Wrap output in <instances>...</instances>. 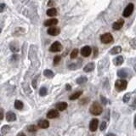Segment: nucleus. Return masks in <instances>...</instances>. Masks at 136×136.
Segmentation results:
<instances>
[{
    "mask_svg": "<svg viewBox=\"0 0 136 136\" xmlns=\"http://www.w3.org/2000/svg\"><path fill=\"white\" fill-rule=\"evenodd\" d=\"M55 107L59 111H65L67 108V103L66 102H59L55 105Z\"/></svg>",
    "mask_w": 136,
    "mask_h": 136,
    "instance_id": "obj_14",
    "label": "nucleus"
},
{
    "mask_svg": "<svg viewBox=\"0 0 136 136\" xmlns=\"http://www.w3.org/2000/svg\"><path fill=\"white\" fill-rule=\"evenodd\" d=\"M130 98H131V94H130V93L126 94V95H124V96H123V102H124V103H128V101H129Z\"/></svg>",
    "mask_w": 136,
    "mask_h": 136,
    "instance_id": "obj_27",
    "label": "nucleus"
},
{
    "mask_svg": "<svg viewBox=\"0 0 136 136\" xmlns=\"http://www.w3.org/2000/svg\"><path fill=\"white\" fill-rule=\"evenodd\" d=\"M103 108L101 106V105L100 104L99 102H94L92 105H91L90 108H89V112L92 115H95V116H100V114L102 113Z\"/></svg>",
    "mask_w": 136,
    "mask_h": 136,
    "instance_id": "obj_1",
    "label": "nucleus"
},
{
    "mask_svg": "<svg viewBox=\"0 0 136 136\" xmlns=\"http://www.w3.org/2000/svg\"><path fill=\"white\" fill-rule=\"evenodd\" d=\"M37 78H35L34 80H33V82H32V86H33V88H37Z\"/></svg>",
    "mask_w": 136,
    "mask_h": 136,
    "instance_id": "obj_36",
    "label": "nucleus"
},
{
    "mask_svg": "<svg viewBox=\"0 0 136 136\" xmlns=\"http://www.w3.org/2000/svg\"><path fill=\"white\" fill-rule=\"evenodd\" d=\"M12 60H18V55H13L12 56Z\"/></svg>",
    "mask_w": 136,
    "mask_h": 136,
    "instance_id": "obj_38",
    "label": "nucleus"
},
{
    "mask_svg": "<svg viewBox=\"0 0 136 136\" xmlns=\"http://www.w3.org/2000/svg\"><path fill=\"white\" fill-rule=\"evenodd\" d=\"M124 24V20L123 19H119V20H117L116 22L113 23V25H112V28H113L114 30H120L122 27H123V26Z\"/></svg>",
    "mask_w": 136,
    "mask_h": 136,
    "instance_id": "obj_9",
    "label": "nucleus"
},
{
    "mask_svg": "<svg viewBox=\"0 0 136 136\" xmlns=\"http://www.w3.org/2000/svg\"><path fill=\"white\" fill-rule=\"evenodd\" d=\"M17 136H26L25 135V133H18V135Z\"/></svg>",
    "mask_w": 136,
    "mask_h": 136,
    "instance_id": "obj_41",
    "label": "nucleus"
},
{
    "mask_svg": "<svg viewBox=\"0 0 136 136\" xmlns=\"http://www.w3.org/2000/svg\"><path fill=\"white\" fill-rule=\"evenodd\" d=\"M77 55H78V50H77V49H74L71 53V59H75V58H77Z\"/></svg>",
    "mask_w": 136,
    "mask_h": 136,
    "instance_id": "obj_26",
    "label": "nucleus"
},
{
    "mask_svg": "<svg viewBox=\"0 0 136 136\" xmlns=\"http://www.w3.org/2000/svg\"><path fill=\"white\" fill-rule=\"evenodd\" d=\"M6 7V5L4 4H0V12H2V11H4V8Z\"/></svg>",
    "mask_w": 136,
    "mask_h": 136,
    "instance_id": "obj_35",
    "label": "nucleus"
},
{
    "mask_svg": "<svg viewBox=\"0 0 136 136\" xmlns=\"http://www.w3.org/2000/svg\"><path fill=\"white\" fill-rule=\"evenodd\" d=\"M39 95L41 96H45L47 95V88L45 87H42L40 88V90H39Z\"/></svg>",
    "mask_w": 136,
    "mask_h": 136,
    "instance_id": "obj_30",
    "label": "nucleus"
},
{
    "mask_svg": "<svg viewBox=\"0 0 136 136\" xmlns=\"http://www.w3.org/2000/svg\"><path fill=\"white\" fill-rule=\"evenodd\" d=\"M105 128H106V123H105V122H102L101 124H100V129L101 131H104Z\"/></svg>",
    "mask_w": 136,
    "mask_h": 136,
    "instance_id": "obj_31",
    "label": "nucleus"
},
{
    "mask_svg": "<svg viewBox=\"0 0 136 136\" xmlns=\"http://www.w3.org/2000/svg\"><path fill=\"white\" fill-rule=\"evenodd\" d=\"M133 124H134V128H136V115L134 116V123Z\"/></svg>",
    "mask_w": 136,
    "mask_h": 136,
    "instance_id": "obj_42",
    "label": "nucleus"
},
{
    "mask_svg": "<svg viewBox=\"0 0 136 136\" xmlns=\"http://www.w3.org/2000/svg\"><path fill=\"white\" fill-rule=\"evenodd\" d=\"M82 94H83V92H82V91H77V92L74 93V94H72V95L71 96H70V97H69V100H75L78 99V98L82 95Z\"/></svg>",
    "mask_w": 136,
    "mask_h": 136,
    "instance_id": "obj_19",
    "label": "nucleus"
},
{
    "mask_svg": "<svg viewBox=\"0 0 136 136\" xmlns=\"http://www.w3.org/2000/svg\"><path fill=\"white\" fill-rule=\"evenodd\" d=\"M87 81H88V78H87L86 77H78V78L77 79V83L83 84L84 83H86Z\"/></svg>",
    "mask_w": 136,
    "mask_h": 136,
    "instance_id": "obj_25",
    "label": "nucleus"
},
{
    "mask_svg": "<svg viewBox=\"0 0 136 136\" xmlns=\"http://www.w3.org/2000/svg\"><path fill=\"white\" fill-rule=\"evenodd\" d=\"M60 32V28L55 27H50L48 29V34L51 35V36H57L59 35Z\"/></svg>",
    "mask_w": 136,
    "mask_h": 136,
    "instance_id": "obj_8",
    "label": "nucleus"
},
{
    "mask_svg": "<svg viewBox=\"0 0 136 136\" xmlns=\"http://www.w3.org/2000/svg\"><path fill=\"white\" fill-rule=\"evenodd\" d=\"M65 88H66V90H71V86L69 85V84H66V85H65Z\"/></svg>",
    "mask_w": 136,
    "mask_h": 136,
    "instance_id": "obj_39",
    "label": "nucleus"
},
{
    "mask_svg": "<svg viewBox=\"0 0 136 136\" xmlns=\"http://www.w3.org/2000/svg\"><path fill=\"white\" fill-rule=\"evenodd\" d=\"M23 106H24V105H23V103L20 101V100H15V109L17 110H21L23 108Z\"/></svg>",
    "mask_w": 136,
    "mask_h": 136,
    "instance_id": "obj_22",
    "label": "nucleus"
},
{
    "mask_svg": "<svg viewBox=\"0 0 136 136\" xmlns=\"http://www.w3.org/2000/svg\"><path fill=\"white\" fill-rule=\"evenodd\" d=\"M49 126H50L49 121L44 120V119H41V120H39L38 123H37V127H39L41 128H48Z\"/></svg>",
    "mask_w": 136,
    "mask_h": 136,
    "instance_id": "obj_12",
    "label": "nucleus"
},
{
    "mask_svg": "<svg viewBox=\"0 0 136 136\" xmlns=\"http://www.w3.org/2000/svg\"><path fill=\"white\" fill-rule=\"evenodd\" d=\"M77 65L76 64H71V65H69V68H70V69H71V70H75V69H77Z\"/></svg>",
    "mask_w": 136,
    "mask_h": 136,
    "instance_id": "obj_34",
    "label": "nucleus"
},
{
    "mask_svg": "<svg viewBox=\"0 0 136 136\" xmlns=\"http://www.w3.org/2000/svg\"><path fill=\"white\" fill-rule=\"evenodd\" d=\"M9 48H10V50L12 51V52H18L19 51V45L17 43H15V42H13V43H11L9 44Z\"/></svg>",
    "mask_w": 136,
    "mask_h": 136,
    "instance_id": "obj_20",
    "label": "nucleus"
},
{
    "mask_svg": "<svg viewBox=\"0 0 136 136\" xmlns=\"http://www.w3.org/2000/svg\"><path fill=\"white\" fill-rule=\"evenodd\" d=\"M127 86H128V82L124 80V79H118L115 83V88L118 91L125 90L127 88Z\"/></svg>",
    "mask_w": 136,
    "mask_h": 136,
    "instance_id": "obj_2",
    "label": "nucleus"
},
{
    "mask_svg": "<svg viewBox=\"0 0 136 136\" xmlns=\"http://www.w3.org/2000/svg\"><path fill=\"white\" fill-rule=\"evenodd\" d=\"M6 120L8 122H14L16 120V116L13 111H8L6 114Z\"/></svg>",
    "mask_w": 136,
    "mask_h": 136,
    "instance_id": "obj_13",
    "label": "nucleus"
},
{
    "mask_svg": "<svg viewBox=\"0 0 136 136\" xmlns=\"http://www.w3.org/2000/svg\"><path fill=\"white\" fill-rule=\"evenodd\" d=\"M0 33H1V28H0Z\"/></svg>",
    "mask_w": 136,
    "mask_h": 136,
    "instance_id": "obj_45",
    "label": "nucleus"
},
{
    "mask_svg": "<svg viewBox=\"0 0 136 136\" xmlns=\"http://www.w3.org/2000/svg\"><path fill=\"white\" fill-rule=\"evenodd\" d=\"M60 60H61V56H60V55L55 56V58H54V65H58L60 63Z\"/></svg>",
    "mask_w": 136,
    "mask_h": 136,
    "instance_id": "obj_29",
    "label": "nucleus"
},
{
    "mask_svg": "<svg viewBox=\"0 0 136 136\" xmlns=\"http://www.w3.org/2000/svg\"><path fill=\"white\" fill-rule=\"evenodd\" d=\"M58 24V20L55 18L50 19V20H47L44 21V26L45 27H54V26Z\"/></svg>",
    "mask_w": 136,
    "mask_h": 136,
    "instance_id": "obj_11",
    "label": "nucleus"
},
{
    "mask_svg": "<svg viewBox=\"0 0 136 136\" xmlns=\"http://www.w3.org/2000/svg\"><path fill=\"white\" fill-rule=\"evenodd\" d=\"M100 41L105 44H108L113 42V37L111 33H105L100 36Z\"/></svg>",
    "mask_w": 136,
    "mask_h": 136,
    "instance_id": "obj_3",
    "label": "nucleus"
},
{
    "mask_svg": "<svg viewBox=\"0 0 136 136\" xmlns=\"http://www.w3.org/2000/svg\"><path fill=\"white\" fill-rule=\"evenodd\" d=\"M61 50H62V45H61V43L58 41L55 42V43H54L50 48V52H54V53L60 52V51H61Z\"/></svg>",
    "mask_w": 136,
    "mask_h": 136,
    "instance_id": "obj_4",
    "label": "nucleus"
},
{
    "mask_svg": "<svg viewBox=\"0 0 136 136\" xmlns=\"http://www.w3.org/2000/svg\"><path fill=\"white\" fill-rule=\"evenodd\" d=\"M98 125H99V120L96 118H94L91 120L90 123H89V129L92 132H95V131L97 130L98 128Z\"/></svg>",
    "mask_w": 136,
    "mask_h": 136,
    "instance_id": "obj_7",
    "label": "nucleus"
},
{
    "mask_svg": "<svg viewBox=\"0 0 136 136\" xmlns=\"http://www.w3.org/2000/svg\"><path fill=\"white\" fill-rule=\"evenodd\" d=\"M43 74H44V76L47 77H49V78H51V77H54V72L51 71V70H49V69L44 70Z\"/></svg>",
    "mask_w": 136,
    "mask_h": 136,
    "instance_id": "obj_23",
    "label": "nucleus"
},
{
    "mask_svg": "<svg viewBox=\"0 0 136 136\" xmlns=\"http://www.w3.org/2000/svg\"><path fill=\"white\" fill-rule=\"evenodd\" d=\"M56 15H57V9L55 8H51L47 10V15L48 16L53 17V16H55Z\"/></svg>",
    "mask_w": 136,
    "mask_h": 136,
    "instance_id": "obj_18",
    "label": "nucleus"
},
{
    "mask_svg": "<svg viewBox=\"0 0 136 136\" xmlns=\"http://www.w3.org/2000/svg\"><path fill=\"white\" fill-rule=\"evenodd\" d=\"M94 51H95V57L98 55V49L97 48H95L94 49Z\"/></svg>",
    "mask_w": 136,
    "mask_h": 136,
    "instance_id": "obj_37",
    "label": "nucleus"
},
{
    "mask_svg": "<svg viewBox=\"0 0 136 136\" xmlns=\"http://www.w3.org/2000/svg\"><path fill=\"white\" fill-rule=\"evenodd\" d=\"M0 136H2V135H0Z\"/></svg>",
    "mask_w": 136,
    "mask_h": 136,
    "instance_id": "obj_46",
    "label": "nucleus"
},
{
    "mask_svg": "<svg viewBox=\"0 0 136 136\" xmlns=\"http://www.w3.org/2000/svg\"><path fill=\"white\" fill-rule=\"evenodd\" d=\"M10 129H11V128L9 127V125H4L1 128V132H2V133L5 134V133H8L9 131H10Z\"/></svg>",
    "mask_w": 136,
    "mask_h": 136,
    "instance_id": "obj_24",
    "label": "nucleus"
},
{
    "mask_svg": "<svg viewBox=\"0 0 136 136\" xmlns=\"http://www.w3.org/2000/svg\"><path fill=\"white\" fill-rule=\"evenodd\" d=\"M100 99H101V102L103 105H106L107 104V100L105 99V98L104 97V96H100Z\"/></svg>",
    "mask_w": 136,
    "mask_h": 136,
    "instance_id": "obj_32",
    "label": "nucleus"
},
{
    "mask_svg": "<svg viewBox=\"0 0 136 136\" xmlns=\"http://www.w3.org/2000/svg\"><path fill=\"white\" fill-rule=\"evenodd\" d=\"M105 136H116V134H114V133H108V134L105 135Z\"/></svg>",
    "mask_w": 136,
    "mask_h": 136,
    "instance_id": "obj_40",
    "label": "nucleus"
},
{
    "mask_svg": "<svg viewBox=\"0 0 136 136\" xmlns=\"http://www.w3.org/2000/svg\"><path fill=\"white\" fill-rule=\"evenodd\" d=\"M55 0H50V1H49V3H48V5L49 6H54L55 4Z\"/></svg>",
    "mask_w": 136,
    "mask_h": 136,
    "instance_id": "obj_33",
    "label": "nucleus"
},
{
    "mask_svg": "<svg viewBox=\"0 0 136 136\" xmlns=\"http://www.w3.org/2000/svg\"><path fill=\"white\" fill-rule=\"evenodd\" d=\"M121 52H122V48L120 46L113 47V48L111 50V51H110V53H111V55H117V54H119Z\"/></svg>",
    "mask_w": 136,
    "mask_h": 136,
    "instance_id": "obj_21",
    "label": "nucleus"
},
{
    "mask_svg": "<svg viewBox=\"0 0 136 136\" xmlns=\"http://www.w3.org/2000/svg\"><path fill=\"white\" fill-rule=\"evenodd\" d=\"M118 76L121 78H126L128 77V72L126 69H121L118 72Z\"/></svg>",
    "mask_w": 136,
    "mask_h": 136,
    "instance_id": "obj_16",
    "label": "nucleus"
},
{
    "mask_svg": "<svg viewBox=\"0 0 136 136\" xmlns=\"http://www.w3.org/2000/svg\"><path fill=\"white\" fill-rule=\"evenodd\" d=\"M132 106H133V107H136V99H135V100H134V102H133V104L132 105Z\"/></svg>",
    "mask_w": 136,
    "mask_h": 136,
    "instance_id": "obj_43",
    "label": "nucleus"
},
{
    "mask_svg": "<svg viewBox=\"0 0 136 136\" xmlns=\"http://www.w3.org/2000/svg\"><path fill=\"white\" fill-rule=\"evenodd\" d=\"M27 130L29 132H36L37 130V127L36 125H29L27 127Z\"/></svg>",
    "mask_w": 136,
    "mask_h": 136,
    "instance_id": "obj_28",
    "label": "nucleus"
},
{
    "mask_svg": "<svg viewBox=\"0 0 136 136\" xmlns=\"http://www.w3.org/2000/svg\"><path fill=\"white\" fill-rule=\"evenodd\" d=\"M134 70H135V72H136V64L134 65Z\"/></svg>",
    "mask_w": 136,
    "mask_h": 136,
    "instance_id": "obj_44",
    "label": "nucleus"
},
{
    "mask_svg": "<svg viewBox=\"0 0 136 136\" xmlns=\"http://www.w3.org/2000/svg\"><path fill=\"white\" fill-rule=\"evenodd\" d=\"M133 8H134V6H133V4H128L127 7H126L125 9H124L123 15L124 16V17H128V16H129V15H131V14L133 13Z\"/></svg>",
    "mask_w": 136,
    "mask_h": 136,
    "instance_id": "obj_5",
    "label": "nucleus"
},
{
    "mask_svg": "<svg viewBox=\"0 0 136 136\" xmlns=\"http://www.w3.org/2000/svg\"><path fill=\"white\" fill-rule=\"evenodd\" d=\"M123 56H118L113 60V63L115 65H121L123 63Z\"/></svg>",
    "mask_w": 136,
    "mask_h": 136,
    "instance_id": "obj_17",
    "label": "nucleus"
},
{
    "mask_svg": "<svg viewBox=\"0 0 136 136\" xmlns=\"http://www.w3.org/2000/svg\"><path fill=\"white\" fill-rule=\"evenodd\" d=\"M94 69H95V64H94L93 62H91V63L87 64L85 66H84L83 71L85 72H92Z\"/></svg>",
    "mask_w": 136,
    "mask_h": 136,
    "instance_id": "obj_15",
    "label": "nucleus"
},
{
    "mask_svg": "<svg viewBox=\"0 0 136 136\" xmlns=\"http://www.w3.org/2000/svg\"><path fill=\"white\" fill-rule=\"evenodd\" d=\"M91 53H92V49L90 48L89 46H84L83 48H82L81 50V55L83 56V57H88Z\"/></svg>",
    "mask_w": 136,
    "mask_h": 136,
    "instance_id": "obj_6",
    "label": "nucleus"
},
{
    "mask_svg": "<svg viewBox=\"0 0 136 136\" xmlns=\"http://www.w3.org/2000/svg\"><path fill=\"white\" fill-rule=\"evenodd\" d=\"M59 116H60V114L57 110H50V111L47 113V118H50V119L57 118H59Z\"/></svg>",
    "mask_w": 136,
    "mask_h": 136,
    "instance_id": "obj_10",
    "label": "nucleus"
}]
</instances>
